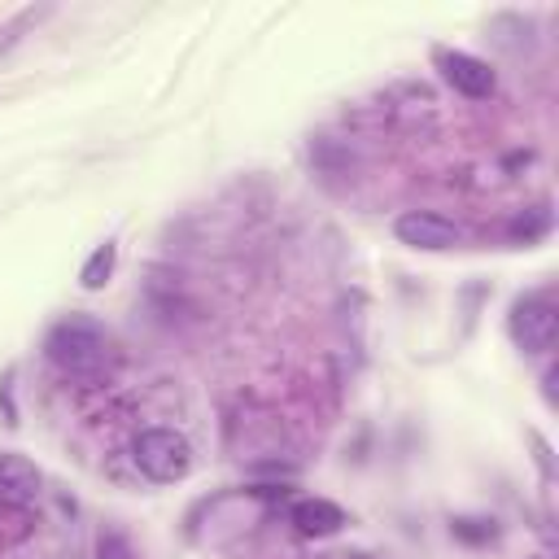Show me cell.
Segmentation results:
<instances>
[{"label": "cell", "mask_w": 559, "mask_h": 559, "mask_svg": "<svg viewBox=\"0 0 559 559\" xmlns=\"http://www.w3.org/2000/svg\"><path fill=\"white\" fill-rule=\"evenodd\" d=\"M44 354L61 376H74V380H100L114 367V345H109L105 328L83 314L52 323L44 336Z\"/></svg>", "instance_id": "cell-1"}, {"label": "cell", "mask_w": 559, "mask_h": 559, "mask_svg": "<svg viewBox=\"0 0 559 559\" xmlns=\"http://www.w3.org/2000/svg\"><path fill=\"white\" fill-rule=\"evenodd\" d=\"M131 463L153 485H175V480H183L192 472V445L175 428H162V424L157 428H140L131 437Z\"/></svg>", "instance_id": "cell-2"}, {"label": "cell", "mask_w": 559, "mask_h": 559, "mask_svg": "<svg viewBox=\"0 0 559 559\" xmlns=\"http://www.w3.org/2000/svg\"><path fill=\"white\" fill-rule=\"evenodd\" d=\"M393 236L406 245V249H424V253H441V249H454L463 240V227L450 223L445 214H432V210H402L393 218Z\"/></svg>", "instance_id": "cell-3"}, {"label": "cell", "mask_w": 559, "mask_h": 559, "mask_svg": "<svg viewBox=\"0 0 559 559\" xmlns=\"http://www.w3.org/2000/svg\"><path fill=\"white\" fill-rule=\"evenodd\" d=\"M511 341L524 349V354H546L555 345V332H559V319H555V306L546 297H524L511 306Z\"/></svg>", "instance_id": "cell-4"}, {"label": "cell", "mask_w": 559, "mask_h": 559, "mask_svg": "<svg viewBox=\"0 0 559 559\" xmlns=\"http://www.w3.org/2000/svg\"><path fill=\"white\" fill-rule=\"evenodd\" d=\"M437 66H441L445 83H450L459 96H467V100H485V96L493 92V70H489L480 57H472V52L441 48V52H437Z\"/></svg>", "instance_id": "cell-5"}, {"label": "cell", "mask_w": 559, "mask_h": 559, "mask_svg": "<svg viewBox=\"0 0 559 559\" xmlns=\"http://www.w3.org/2000/svg\"><path fill=\"white\" fill-rule=\"evenodd\" d=\"M39 498V467L22 454H0V511H31Z\"/></svg>", "instance_id": "cell-6"}, {"label": "cell", "mask_w": 559, "mask_h": 559, "mask_svg": "<svg viewBox=\"0 0 559 559\" xmlns=\"http://www.w3.org/2000/svg\"><path fill=\"white\" fill-rule=\"evenodd\" d=\"M288 520H293V528L301 537H328V533H336L345 524V511L332 498H301V502H293Z\"/></svg>", "instance_id": "cell-7"}, {"label": "cell", "mask_w": 559, "mask_h": 559, "mask_svg": "<svg viewBox=\"0 0 559 559\" xmlns=\"http://www.w3.org/2000/svg\"><path fill=\"white\" fill-rule=\"evenodd\" d=\"M114 258H118V249H114V240H105V245H96V249L87 253V262H83V271H79V284H83L87 293H96V288H105V280L114 275Z\"/></svg>", "instance_id": "cell-8"}, {"label": "cell", "mask_w": 559, "mask_h": 559, "mask_svg": "<svg viewBox=\"0 0 559 559\" xmlns=\"http://www.w3.org/2000/svg\"><path fill=\"white\" fill-rule=\"evenodd\" d=\"M96 559H135V550H131V542H127L118 528H109V533H100V542H96Z\"/></svg>", "instance_id": "cell-9"}]
</instances>
